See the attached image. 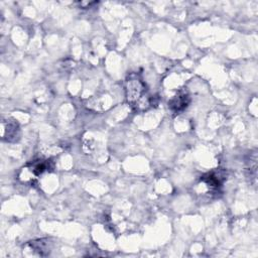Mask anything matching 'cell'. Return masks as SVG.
Segmentation results:
<instances>
[{"mask_svg": "<svg viewBox=\"0 0 258 258\" xmlns=\"http://www.w3.org/2000/svg\"><path fill=\"white\" fill-rule=\"evenodd\" d=\"M20 129L19 125L14 120H7V123L3 122V139L8 142H14L19 138Z\"/></svg>", "mask_w": 258, "mask_h": 258, "instance_id": "277c9868", "label": "cell"}, {"mask_svg": "<svg viewBox=\"0 0 258 258\" xmlns=\"http://www.w3.org/2000/svg\"><path fill=\"white\" fill-rule=\"evenodd\" d=\"M226 172L222 169H215L202 176L201 180L207 184L211 190H218L226 179Z\"/></svg>", "mask_w": 258, "mask_h": 258, "instance_id": "6da1fadb", "label": "cell"}, {"mask_svg": "<svg viewBox=\"0 0 258 258\" xmlns=\"http://www.w3.org/2000/svg\"><path fill=\"white\" fill-rule=\"evenodd\" d=\"M145 90L144 85L139 80H130L127 83L126 91H127V99L130 102H136L143 94Z\"/></svg>", "mask_w": 258, "mask_h": 258, "instance_id": "3957f363", "label": "cell"}, {"mask_svg": "<svg viewBox=\"0 0 258 258\" xmlns=\"http://www.w3.org/2000/svg\"><path fill=\"white\" fill-rule=\"evenodd\" d=\"M30 171L35 175L38 176L40 174H42L44 171H50L53 169V163L51 160H43V159H39V160H35L33 161L30 166H29Z\"/></svg>", "mask_w": 258, "mask_h": 258, "instance_id": "8992f818", "label": "cell"}, {"mask_svg": "<svg viewBox=\"0 0 258 258\" xmlns=\"http://www.w3.org/2000/svg\"><path fill=\"white\" fill-rule=\"evenodd\" d=\"M189 102H190V99L187 92L185 90H181L168 102V108L173 113L179 114L184 109H186Z\"/></svg>", "mask_w": 258, "mask_h": 258, "instance_id": "7a4b0ae2", "label": "cell"}, {"mask_svg": "<svg viewBox=\"0 0 258 258\" xmlns=\"http://www.w3.org/2000/svg\"><path fill=\"white\" fill-rule=\"evenodd\" d=\"M28 246H30V248L36 252L38 255L40 256H46L50 253V249H51V242L49 241V239H37V240H33L28 242Z\"/></svg>", "mask_w": 258, "mask_h": 258, "instance_id": "5b68a950", "label": "cell"}]
</instances>
